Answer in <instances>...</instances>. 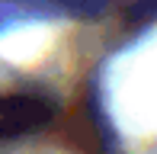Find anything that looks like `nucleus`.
Masks as SVG:
<instances>
[{
	"label": "nucleus",
	"mask_w": 157,
	"mask_h": 154,
	"mask_svg": "<svg viewBox=\"0 0 157 154\" xmlns=\"http://www.w3.org/2000/svg\"><path fill=\"white\" fill-rule=\"evenodd\" d=\"M55 116L52 103L39 96H0V138L39 132Z\"/></svg>",
	"instance_id": "obj_1"
}]
</instances>
